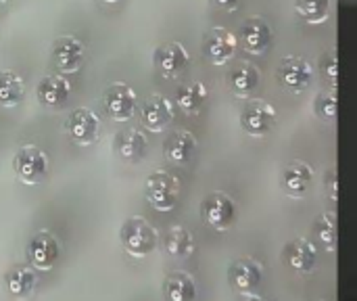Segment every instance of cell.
Listing matches in <instances>:
<instances>
[{"label": "cell", "instance_id": "obj_10", "mask_svg": "<svg viewBox=\"0 0 357 301\" xmlns=\"http://www.w3.org/2000/svg\"><path fill=\"white\" fill-rule=\"evenodd\" d=\"M67 134L71 136V140L79 147H90L92 142H96V138L100 136V117L88 109V107H77L75 111H71L67 124Z\"/></svg>", "mask_w": 357, "mask_h": 301}, {"label": "cell", "instance_id": "obj_27", "mask_svg": "<svg viewBox=\"0 0 357 301\" xmlns=\"http://www.w3.org/2000/svg\"><path fill=\"white\" fill-rule=\"evenodd\" d=\"M295 10L310 23H324L331 17L333 0H295Z\"/></svg>", "mask_w": 357, "mask_h": 301}, {"label": "cell", "instance_id": "obj_17", "mask_svg": "<svg viewBox=\"0 0 357 301\" xmlns=\"http://www.w3.org/2000/svg\"><path fill=\"white\" fill-rule=\"evenodd\" d=\"M312 180H314L312 166H307L305 161H299V159L287 163L280 174V184H282L284 193L291 197H303L310 191Z\"/></svg>", "mask_w": 357, "mask_h": 301}, {"label": "cell", "instance_id": "obj_13", "mask_svg": "<svg viewBox=\"0 0 357 301\" xmlns=\"http://www.w3.org/2000/svg\"><path fill=\"white\" fill-rule=\"evenodd\" d=\"M238 42L251 54H261L272 44V29L264 17H249L238 29Z\"/></svg>", "mask_w": 357, "mask_h": 301}, {"label": "cell", "instance_id": "obj_34", "mask_svg": "<svg viewBox=\"0 0 357 301\" xmlns=\"http://www.w3.org/2000/svg\"><path fill=\"white\" fill-rule=\"evenodd\" d=\"M243 301H266V300H261V298H257V295H249V298H245Z\"/></svg>", "mask_w": 357, "mask_h": 301}, {"label": "cell", "instance_id": "obj_4", "mask_svg": "<svg viewBox=\"0 0 357 301\" xmlns=\"http://www.w3.org/2000/svg\"><path fill=\"white\" fill-rule=\"evenodd\" d=\"M61 251H63L61 241L50 230H40L29 239L25 256H27V264L31 268H36L40 272H48L59 264Z\"/></svg>", "mask_w": 357, "mask_h": 301}, {"label": "cell", "instance_id": "obj_5", "mask_svg": "<svg viewBox=\"0 0 357 301\" xmlns=\"http://www.w3.org/2000/svg\"><path fill=\"white\" fill-rule=\"evenodd\" d=\"M201 216L215 230H228L236 220V203L232 201L230 195L222 191H213L203 199Z\"/></svg>", "mask_w": 357, "mask_h": 301}, {"label": "cell", "instance_id": "obj_12", "mask_svg": "<svg viewBox=\"0 0 357 301\" xmlns=\"http://www.w3.org/2000/svg\"><path fill=\"white\" fill-rule=\"evenodd\" d=\"M276 124V109L261 98L249 101L241 111V126L251 136L268 134Z\"/></svg>", "mask_w": 357, "mask_h": 301}, {"label": "cell", "instance_id": "obj_11", "mask_svg": "<svg viewBox=\"0 0 357 301\" xmlns=\"http://www.w3.org/2000/svg\"><path fill=\"white\" fill-rule=\"evenodd\" d=\"M238 48V38L226 27H211L203 38V54L213 65H226Z\"/></svg>", "mask_w": 357, "mask_h": 301}, {"label": "cell", "instance_id": "obj_21", "mask_svg": "<svg viewBox=\"0 0 357 301\" xmlns=\"http://www.w3.org/2000/svg\"><path fill=\"white\" fill-rule=\"evenodd\" d=\"M284 262L295 268L297 272H310L316 262H318V251L316 245L310 239H293L284 247Z\"/></svg>", "mask_w": 357, "mask_h": 301}, {"label": "cell", "instance_id": "obj_30", "mask_svg": "<svg viewBox=\"0 0 357 301\" xmlns=\"http://www.w3.org/2000/svg\"><path fill=\"white\" fill-rule=\"evenodd\" d=\"M322 71H324V78H328V84L335 88L337 86V57L335 52H331L328 57L322 59Z\"/></svg>", "mask_w": 357, "mask_h": 301}, {"label": "cell", "instance_id": "obj_33", "mask_svg": "<svg viewBox=\"0 0 357 301\" xmlns=\"http://www.w3.org/2000/svg\"><path fill=\"white\" fill-rule=\"evenodd\" d=\"M4 10H6V0H0V17L4 15Z\"/></svg>", "mask_w": 357, "mask_h": 301}, {"label": "cell", "instance_id": "obj_9", "mask_svg": "<svg viewBox=\"0 0 357 301\" xmlns=\"http://www.w3.org/2000/svg\"><path fill=\"white\" fill-rule=\"evenodd\" d=\"M278 82L293 92H303L310 88V84L314 82V67L310 65V61H305L303 57H295L289 54L280 61L278 71H276Z\"/></svg>", "mask_w": 357, "mask_h": 301}, {"label": "cell", "instance_id": "obj_6", "mask_svg": "<svg viewBox=\"0 0 357 301\" xmlns=\"http://www.w3.org/2000/svg\"><path fill=\"white\" fill-rule=\"evenodd\" d=\"M153 63L155 69L163 75V78H178L186 71V67L190 65V52L186 50V46L182 42H163L155 48L153 52Z\"/></svg>", "mask_w": 357, "mask_h": 301}, {"label": "cell", "instance_id": "obj_7", "mask_svg": "<svg viewBox=\"0 0 357 301\" xmlns=\"http://www.w3.org/2000/svg\"><path fill=\"white\" fill-rule=\"evenodd\" d=\"M138 94L126 82H115L102 92V105L115 122H128L136 111Z\"/></svg>", "mask_w": 357, "mask_h": 301}, {"label": "cell", "instance_id": "obj_18", "mask_svg": "<svg viewBox=\"0 0 357 301\" xmlns=\"http://www.w3.org/2000/svg\"><path fill=\"white\" fill-rule=\"evenodd\" d=\"M163 153L172 163L186 166L192 161V157L197 153V138L188 130H174L163 140Z\"/></svg>", "mask_w": 357, "mask_h": 301}, {"label": "cell", "instance_id": "obj_28", "mask_svg": "<svg viewBox=\"0 0 357 301\" xmlns=\"http://www.w3.org/2000/svg\"><path fill=\"white\" fill-rule=\"evenodd\" d=\"M316 233H318V239L331 249L335 251L337 247V218L333 212H326L318 218L316 222Z\"/></svg>", "mask_w": 357, "mask_h": 301}, {"label": "cell", "instance_id": "obj_15", "mask_svg": "<svg viewBox=\"0 0 357 301\" xmlns=\"http://www.w3.org/2000/svg\"><path fill=\"white\" fill-rule=\"evenodd\" d=\"M264 279V266L253 258H238L228 270V281L238 293H251Z\"/></svg>", "mask_w": 357, "mask_h": 301}, {"label": "cell", "instance_id": "obj_3", "mask_svg": "<svg viewBox=\"0 0 357 301\" xmlns=\"http://www.w3.org/2000/svg\"><path fill=\"white\" fill-rule=\"evenodd\" d=\"M144 197L157 212H172L178 205L180 180L169 172H153L144 180Z\"/></svg>", "mask_w": 357, "mask_h": 301}, {"label": "cell", "instance_id": "obj_35", "mask_svg": "<svg viewBox=\"0 0 357 301\" xmlns=\"http://www.w3.org/2000/svg\"><path fill=\"white\" fill-rule=\"evenodd\" d=\"M102 2H107V4H115V2H119V0H102Z\"/></svg>", "mask_w": 357, "mask_h": 301}, {"label": "cell", "instance_id": "obj_8", "mask_svg": "<svg viewBox=\"0 0 357 301\" xmlns=\"http://www.w3.org/2000/svg\"><path fill=\"white\" fill-rule=\"evenodd\" d=\"M50 52H52V61L61 73H75L84 63L86 46L79 38L67 34V36H59L52 40Z\"/></svg>", "mask_w": 357, "mask_h": 301}, {"label": "cell", "instance_id": "obj_14", "mask_svg": "<svg viewBox=\"0 0 357 301\" xmlns=\"http://www.w3.org/2000/svg\"><path fill=\"white\" fill-rule=\"evenodd\" d=\"M142 126L151 132H163L174 122V105L163 94H153L144 101L140 109Z\"/></svg>", "mask_w": 357, "mask_h": 301}, {"label": "cell", "instance_id": "obj_1", "mask_svg": "<svg viewBox=\"0 0 357 301\" xmlns=\"http://www.w3.org/2000/svg\"><path fill=\"white\" fill-rule=\"evenodd\" d=\"M119 241L128 256L132 258H146L157 249L159 233L157 228L140 216L128 218L119 228Z\"/></svg>", "mask_w": 357, "mask_h": 301}, {"label": "cell", "instance_id": "obj_25", "mask_svg": "<svg viewBox=\"0 0 357 301\" xmlns=\"http://www.w3.org/2000/svg\"><path fill=\"white\" fill-rule=\"evenodd\" d=\"M261 82V71L253 63H241L230 71V86L238 96H249Z\"/></svg>", "mask_w": 357, "mask_h": 301}, {"label": "cell", "instance_id": "obj_29", "mask_svg": "<svg viewBox=\"0 0 357 301\" xmlns=\"http://www.w3.org/2000/svg\"><path fill=\"white\" fill-rule=\"evenodd\" d=\"M314 111L320 119L324 122H333L337 117V96L333 90H322L316 94V101H314Z\"/></svg>", "mask_w": 357, "mask_h": 301}, {"label": "cell", "instance_id": "obj_16", "mask_svg": "<svg viewBox=\"0 0 357 301\" xmlns=\"http://www.w3.org/2000/svg\"><path fill=\"white\" fill-rule=\"evenodd\" d=\"M38 272L31 266L15 264L4 272V287L15 300H29L38 289Z\"/></svg>", "mask_w": 357, "mask_h": 301}, {"label": "cell", "instance_id": "obj_19", "mask_svg": "<svg viewBox=\"0 0 357 301\" xmlns=\"http://www.w3.org/2000/svg\"><path fill=\"white\" fill-rule=\"evenodd\" d=\"M113 147L119 153V157H123L130 163H138L146 155L149 138L138 128H126V130L117 132V136L113 140Z\"/></svg>", "mask_w": 357, "mask_h": 301}, {"label": "cell", "instance_id": "obj_24", "mask_svg": "<svg viewBox=\"0 0 357 301\" xmlns=\"http://www.w3.org/2000/svg\"><path fill=\"white\" fill-rule=\"evenodd\" d=\"M163 247H165V251L172 258L186 260V258L192 256V251H195L197 245H195V237H192V233L188 228H184V226H172L167 230L165 239H163Z\"/></svg>", "mask_w": 357, "mask_h": 301}, {"label": "cell", "instance_id": "obj_20", "mask_svg": "<svg viewBox=\"0 0 357 301\" xmlns=\"http://www.w3.org/2000/svg\"><path fill=\"white\" fill-rule=\"evenodd\" d=\"M71 94V82L63 75H44L36 86V98L40 105L56 109Z\"/></svg>", "mask_w": 357, "mask_h": 301}, {"label": "cell", "instance_id": "obj_26", "mask_svg": "<svg viewBox=\"0 0 357 301\" xmlns=\"http://www.w3.org/2000/svg\"><path fill=\"white\" fill-rule=\"evenodd\" d=\"M25 82L17 71H0V107H17L23 101Z\"/></svg>", "mask_w": 357, "mask_h": 301}, {"label": "cell", "instance_id": "obj_32", "mask_svg": "<svg viewBox=\"0 0 357 301\" xmlns=\"http://www.w3.org/2000/svg\"><path fill=\"white\" fill-rule=\"evenodd\" d=\"M209 2L218 8H224V10H236L243 0H209Z\"/></svg>", "mask_w": 357, "mask_h": 301}, {"label": "cell", "instance_id": "obj_2", "mask_svg": "<svg viewBox=\"0 0 357 301\" xmlns=\"http://www.w3.org/2000/svg\"><path fill=\"white\" fill-rule=\"evenodd\" d=\"M13 172H15V176L23 184L36 186V184H40V182H44L48 178V174H50V159H48V155L40 147L23 145L13 155Z\"/></svg>", "mask_w": 357, "mask_h": 301}, {"label": "cell", "instance_id": "obj_31", "mask_svg": "<svg viewBox=\"0 0 357 301\" xmlns=\"http://www.w3.org/2000/svg\"><path fill=\"white\" fill-rule=\"evenodd\" d=\"M326 184H328V197L335 201L337 199V170L333 168L328 172V178H326Z\"/></svg>", "mask_w": 357, "mask_h": 301}, {"label": "cell", "instance_id": "obj_23", "mask_svg": "<svg viewBox=\"0 0 357 301\" xmlns=\"http://www.w3.org/2000/svg\"><path fill=\"white\" fill-rule=\"evenodd\" d=\"M207 96H209V90H207V86L203 82H188V84H184V86L178 88V92H176V105L186 115H197L205 107Z\"/></svg>", "mask_w": 357, "mask_h": 301}, {"label": "cell", "instance_id": "obj_22", "mask_svg": "<svg viewBox=\"0 0 357 301\" xmlns=\"http://www.w3.org/2000/svg\"><path fill=\"white\" fill-rule=\"evenodd\" d=\"M163 295L167 301H195L197 300L195 279L184 270L169 272L163 281Z\"/></svg>", "mask_w": 357, "mask_h": 301}]
</instances>
